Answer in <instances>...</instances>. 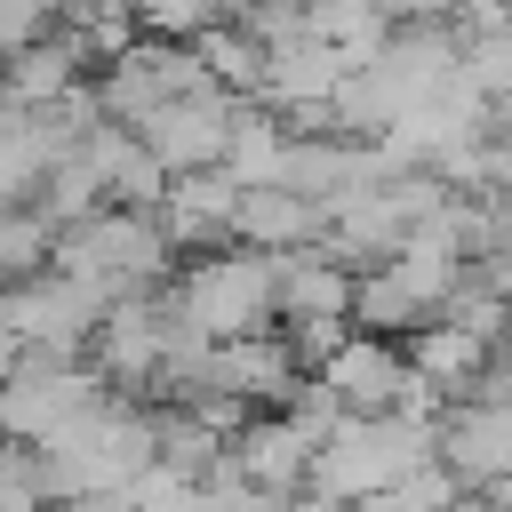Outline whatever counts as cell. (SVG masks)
<instances>
[{
  "label": "cell",
  "instance_id": "obj_2",
  "mask_svg": "<svg viewBox=\"0 0 512 512\" xmlns=\"http://www.w3.org/2000/svg\"><path fill=\"white\" fill-rule=\"evenodd\" d=\"M432 456H440V424H416V416H400V408H384V416H344V424L320 440L312 488L336 496V504H360V496H376V488L416 480Z\"/></svg>",
  "mask_w": 512,
  "mask_h": 512
},
{
  "label": "cell",
  "instance_id": "obj_17",
  "mask_svg": "<svg viewBox=\"0 0 512 512\" xmlns=\"http://www.w3.org/2000/svg\"><path fill=\"white\" fill-rule=\"evenodd\" d=\"M56 240H64V232H56L32 200H16L8 224H0V264H8V280H40V272L56 264Z\"/></svg>",
  "mask_w": 512,
  "mask_h": 512
},
{
  "label": "cell",
  "instance_id": "obj_10",
  "mask_svg": "<svg viewBox=\"0 0 512 512\" xmlns=\"http://www.w3.org/2000/svg\"><path fill=\"white\" fill-rule=\"evenodd\" d=\"M80 80H96V56H88V40L72 24H56L48 40H32V48L8 56V104H56Z\"/></svg>",
  "mask_w": 512,
  "mask_h": 512
},
{
  "label": "cell",
  "instance_id": "obj_14",
  "mask_svg": "<svg viewBox=\"0 0 512 512\" xmlns=\"http://www.w3.org/2000/svg\"><path fill=\"white\" fill-rule=\"evenodd\" d=\"M192 48H200V64H208V72H216V80H224L232 96H264V64H272V48H264V40H256V32L240 24V16L208 24V32L192 40Z\"/></svg>",
  "mask_w": 512,
  "mask_h": 512
},
{
  "label": "cell",
  "instance_id": "obj_18",
  "mask_svg": "<svg viewBox=\"0 0 512 512\" xmlns=\"http://www.w3.org/2000/svg\"><path fill=\"white\" fill-rule=\"evenodd\" d=\"M224 16H232V0H136V24L160 32V40H200Z\"/></svg>",
  "mask_w": 512,
  "mask_h": 512
},
{
  "label": "cell",
  "instance_id": "obj_1",
  "mask_svg": "<svg viewBox=\"0 0 512 512\" xmlns=\"http://www.w3.org/2000/svg\"><path fill=\"white\" fill-rule=\"evenodd\" d=\"M200 336H256V328H280V256L272 248H216V256H192L176 264V280L160 288Z\"/></svg>",
  "mask_w": 512,
  "mask_h": 512
},
{
  "label": "cell",
  "instance_id": "obj_12",
  "mask_svg": "<svg viewBox=\"0 0 512 512\" xmlns=\"http://www.w3.org/2000/svg\"><path fill=\"white\" fill-rule=\"evenodd\" d=\"M488 352H496V344H488V336H472V328H464V320H448V312H432L424 328H408V368H424V376H432V384H448L456 400L480 384Z\"/></svg>",
  "mask_w": 512,
  "mask_h": 512
},
{
  "label": "cell",
  "instance_id": "obj_19",
  "mask_svg": "<svg viewBox=\"0 0 512 512\" xmlns=\"http://www.w3.org/2000/svg\"><path fill=\"white\" fill-rule=\"evenodd\" d=\"M464 80L480 96H512V32H464Z\"/></svg>",
  "mask_w": 512,
  "mask_h": 512
},
{
  "label": "cell",
  "instance_id": "obj_4",
  "mask_svg": "<svg viewBox=\"0 0 512 512\" xmlns=\"http://www.w3.org/2000/svg\"><path fill=\"white\" fill-rule=\"evenodd\" d=\"M232 120H240V96H232V88H208V96H168L160 112H144L136 136L160 152L168 176H192V168H224Z\"/></svg>",
  "mask_w": 512,
  "mask_h": 512
},
{
  "label": "cell",
  "instance_id": "obj_3",
  "mask_svg": "<svg viewBox=\"0 0 512 512\" xmlns=\"http://www.w3.org/2000/svg\"><path fill=\"white\" fill-rule=\"evenodd\" d=\"M104 312H112V296H96L88 280H72V272L48 264L40 280H8L0 336H8V352H64V360H88Z\"/></svg>",
  "mask_w": 512,
  "mask_h": 512
},
{
  "label": "cell",
  "instance_id": "obj_22",
  "mask_svg": "<svg viewBox=\"0 0 512 512\" xmlns=\"http://www.w3.org/2000/svg\"><path fill=\"white\" fill-rule=\"evenodd\" d=\"M456 8H464V0H384L392 24H456Z\"/></svg>",
  "mask_w": 512,
  "mask_h": 512
},
{
  "label": "cell",
  "instance_id": "obj_21",
  "mask_svg": "<svg viewBox=\"0 0 512 512\" xmlns=\"http://www.w3.org/2000/svg\"><path fill=\"white\" fill-rule=\"evenodd\" d=\"M352 512H440V504H432L416 480H400V488H376V496H360Z\"/></svg>",
  "mask_w": 512,
  "mask_h": 512
},
{
  "label": "cell",
  "instance_id": "obj_7",
  "mask_svg": "<svg viewBox=\"0 0 512 512\" xmlns=\"http://www.w3.org/2000/svg\"><path fill=\"white\" fill-rule=\"evenodd\" d=\"M232 456H240L248 480H264V488H280V496H304V488H312V464H320V440H312L288 408H256V416L232 432Z\"/></svg>",
  "mask_w": 512,
  "mask_h": 512
},
{
  "label": "cell",
  "instance_id": "obj_9",
  "mask_svg": "<svg viewBox=\"0 0 512 512\" xmlns=\"http://www.w3.org/2000/svg\"><path fill=\"white\" fill-rule=\"evenodd\" d=\"M240 240L272 248V256L312 248V240H328V208L312 192H296V184H248L240 192Z\"/></svg>",
  "mask_w": 512,
  "mask_h": 512
},
{
  "label": "cell",
  "instance_id": "obj_11",
  "mask_svg": "<svg viewBox=\"0 0 512 512\" xmlns=\"http://www.w3.org/2000/svg\"><path fill=\"white\" fill-rule=\"evenodd\" d=\"M352 288H360V264H344L328 240H312V248H288V256H280V320L352 312Z\"/></svg>",
  "mask_w": 512,
  "mask_h": 512
},
{
  "label": "cell",
  "instance_id": "obj_5",
  "mask_svg": "<svg viewBox=\"0 0 512 512\" xmlns=\"http://www.w3.org/2000/svg\"><path fill=\"white\" fill-rule=\"evenodd\" d=\"M240 176L232 168H192V176H176L168 184V200H160V224H168V240H176V256L192 248V256H216V248H232L240 240Z\"/></svg>",
  "mask_w": 512,
  "mask_h": 512
},
{
  "label": "cell",
  "instance_id": "obj_15",
  "mask_svg": "<svg viewBox=\"0 0 512 512\" xmlns=\"http://www.w3.org/2000/svg\"><path fill=\"white\" fill-rule=\"evenodd\" d=\"M32 208L56 224V232H72V224H88L96 208H112V192H104V176H96V160L88 152H72V160H56L48 176H40V192H32Z\"/></svg>",
  "mask_w": 512,
  "mask_h": 512
},
{
  "label": "cell",
  "instance_id": "obj_8",
  "mask_svg": "<svg viewBox=\"0 0 512 512\" xmlns=\"http://www.w3.org/2000/svg\"><path fill=\"white\" fill-rule=\"evenodd\" d=\"M320 376L344 392V408H352V416H384V408L400 400V384H408V336L352 328V336H344V352H336Z\"/></svg>",
  "mask_w": 512,
  "mask_h": 512
},
{
  "label": "cell",
  "instance_id": "obj_13",
  "mask_svg": "<svg viewBox=\"0 0 512 512\" xmlns=\"http://www.w3.org/2000/svg\"><path fill=\"white\" fill-rule=\"evenodd\" d=\"M288 144H296L288 112H272L264 96H240V120H232V152H224V168H232L240 184H280Z\"/></svg>",
  "mask_w": 512,
  "mask_h": 512
},
{
  "label": "cell",
  "instance_id": "obj_16",
  "mask_svg": "<svg viewBox=\"0 0 512 512\" xmlns=\"http://www.w3.org/2000/svg\"><path fill=\"white\" fill-rule=\"evenodd\" d=\"M352 320L360 328H376V336H408V328H424L432 312L416 304V288L392 272V256L384 264H360V288H352Z\"/></svg>",
  "mask_w": 512,
  "mask_h": 512
},
{
  "label": "cell",
  "instance_id": "obj_6",
  "mask_svg": "<svg viewBox=\"0 0 512 512\" xmlns=\"http://www.w3.org/2000/svg\"><path fill=\"white\" fill-rule=\"evenodd\" d=\"M296 376H304V360H296L288 328L224 336V344L208 352V368H200V384H208V392H240V400H256V408H280V400L296 392Z\"/></svg>",
  "mask_w": 512,
  "mask_h": 512
},
{
  "label": "cell",
  "instance_id": "obj_20",
  "mask_svg": "<svg viewBox=\"0 0 512 512\" xmlns=\"http://www.w3.org/2000/svg\"><path fill=\"white\" fill-rule=\"evenodd\" d=\"M56 24H64V0H0V40H8V56L32 48V40H48Z\"/></svg>",
  "mask_w": 512,
  "mask_h": 512
}]
</instances>
